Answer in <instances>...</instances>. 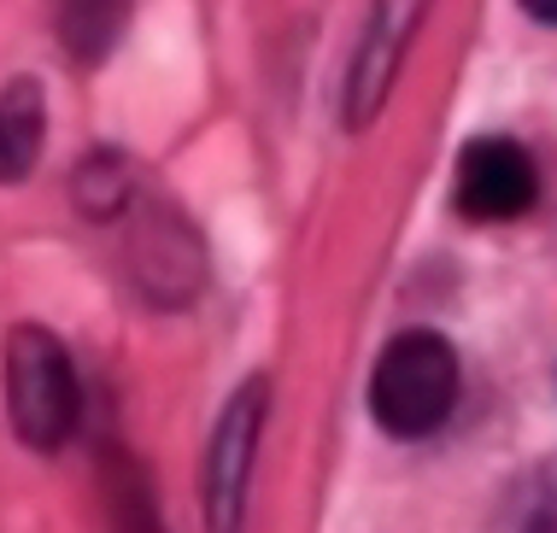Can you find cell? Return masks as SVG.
<instances>
[{
  "instance_id": "obj_1",
  "label": "cell",
  "mask_w": 557,
  "mask_h": 533,
  "mask_svg": "<svg viewBox=\"0 0 557 533\" xmlns=\"http://www.w3.org/2000/svg\"><path fill=\"white\" fill-rule=\"evenodd\" d=\"M458 405V352L434 329H405L370 370V417L394 439H429Z\"/></svg>"
},
{
  "instance_id": "obj_2",
  "label": "cell",
  "mask_w": 557,
  "mask_h": 533,
  "mask_svg": "<svg viewBox=\"0 0 557 533\" xmlns=\"http://www.w3.org/2000/svg\"><path fill=\"white\" fill-rule=\"evenodd\" d=\"M7 410H12V434L36 451H59L77 434L83 417V381L77 363L59 346V334L24 323L7 340Z\"/></svg>"
},
{
  "instance_id": "obj_3",
  "label": "cell",
  "mask_w": 557,
  "mask_h": 533,
  "mask_svg": "<svg viewBox=\"0 0 557 533\" xmlns=\"http://www.w3.org/2000/svg\"><path fill=\"white\" fill-rule=\"evenodd\" d=\"M264 410H270V381L252 375L240 381L223 405L212 439H206V469H200V510L206 533H240L247 522V493H252V463L264 439Z\"/></svg>"
},
{
  "instance_id": "obj_4",
  "label": "cell",
  "mask_w": 557,
  "mask_h": 533,
  "mask_svg": "<svg viewBox=\"0 0 557 533\" xmlns=\"http://www.w3.org/2000/svg\"><path fill=\"white\" fill-rule=\"evenodd\" d=\"M534 200H540V171L522 141H510V135L463 141L458 171H451V206L470 223H517L534 211Z\"/></svg>"
},
{
  "instance_id": "obj_5",
  "label": "cell",
  "mask_w": 557,
  "mask_h": 533,
  "mask_svg": "<svg viewBox=\"0 0 557 533\" xmlns=\"http://www.w3.org/2000/svg\"><path fill=\"white\" fill-rule=\"evenodd\" d=\"M129 276L153 305H183L206 282L200 235L183 223V211L159 200H135L129 211Z\"/></svg>"
},
{
  "instance_id": "obj_6",
  "label": "cell",
  "mask_w": 557,
  "mask_h": 533,
  "mask_svg": "<svg viewBox=\"0 0 557 533\" xmlns=\"http://www.w3.org/2000/svg\"><path fill=\"white\" fill-rule=\"evenodd\" d=\"M429 0H375L370 24L352 48V65H346V88H341V124L346 129H364L375 124V112L387 106V88L411 53V36L423 24Z\"/></svg>"
},
{
  "instance_id": "obj_7",
  "label": "cell",
  "mask_w": 557,
  "mask_h": 533,
  "mask_svg": "<svg viewBox=\"0 0 557 533\" xmlns=\"http://www.w3.org/2000/svg\"><path fill=\"white\" fill-rule=\"evenodd\" d=\"M129 24V0H53V36L65 59L77 65H100Z\"/></svg>"
},
{
  "instance_id": "obj_8",
  "label": "cell",
  "mask_w": 557,
  "mask_h": 533,
  "mask_svg": "<svg viewBox=\"0 0 557 533\" xmlns=\"http://www.w3.org/2000/svg\"><path fill=\"white\" fill-rule=\"evenodd\" d=\"M41 129H48L41 83L36 76H12L7 100H0V171H7V182H24L29 171H36Z\"/></svg>"
},
{
  "instance_id": "obj_9",
  "label": "cell",
  "mask_w": 557,
  "mask_h": 533,
  "mask_svg": "<svg viewBox=\"0 0 557 533\" xmlns=\"http://www.w3.org/2000/svg\"><path fill=\"white\" fill-rule=\"evenodd\" d=\"M71 200H77V211L95 218V223L129 218L135 200H141V188H135V164L117 147L88 152V159L77 164V176H71Z\"/></svg>"
},
{
  "instance_id": "obj_10",
  "label": "cell",
  "mask_w": 557,
  "mask_h": 533,
  "mask_svg": "<svg viewBox=\"0 0 557 533\" xmlns=\"http://www.w3.org/2000/svg\"><path fill=\"white\" fill-rule=\"evenodd\" d=\"M487 533H557V457L522 469L493 505Z\"/></svg>"
},
{
  "instance_id": "obj_11",
  "label": "cell",
  "mask_w": 557,
  "mask_h": 533,
  "mask_svg": "<svg viewBox=\"0 0 557 533\" xmlns=\"http://www.w3.org/2000/svg\"><path fill=\"white\" fill-rule=\"evenodd\" d=\"M112 533H164L159 528V510H153V493H147V475L135 463H124L117 457V469H112Z\"/></svg>"
},
{
  "instance_id": "obj_12",
  "label": "cell",
  "mask_w": 557,
  "mask_h": 533,
  "mask_svg": "<svg viewBox=\"0 0 557 533\" xmlns=\"http://www.w3.org/2000/svg\"><path fill=\"white\" fill-rule=\"evenodd\" d=\"M522 12H529L534 24H557V0H517Z\"/></svg>"
}]
</instances>
